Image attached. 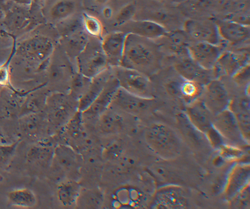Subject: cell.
<instances>
[{
    "label": "cell",
    "instance_id": "cell-1",
    "mask_svg": "<svg viewBox=\"0 0 250 209\" xmlns=\"http://www.w3.org/2000/svg\"><path fill=\"white\" fill-rule=\"evenodd\" d=\"M160 61L158 46L153 41L126 34L120 65L149 77L158 69Z\"/></svg>",
    "mask_w": 250,
    "mask_h": 209
},
{
    "label": "cell",
    "instance_id": "cell-2",
    "mask_svg": "<svg viewBox=\"0 0 250 209\" xmlns=\"http://www.w3.org/2000/svg\"><path fill=\"white\" fill-rule=\"evenodd\" d=\"M144 138L148 147L164 159L175 158L181 151L179 136L167 124L159 122L150 124L144 130Z\"/></svg>",
    "mask_w": 250,
    "mask_h": 209
},
{
    "label": "cell",
    "instance_id": "cell-3",
    "mask_svg": "<svg viewBox=\"0 0 250 209\" xmlns=\"http://www.w3.org/2000/svg\"><path fill=\"white\" fill-rule=\"evenodd\" d=\"M55 48V42L50 36L35 34L18 42L15 55L37 69L47 63Z\"/></svg>",
    "mask_w": 250,
    "mask_h": 209
},
{
    "label": "cell",
    "instance_id": "cell-4",
    "mask_svg": "<svg viewBox=\"0 0 250 209\" xmlns=\"http://www.w3.org/2000/svg\"><path fill=\"white\" fill-rule=\"evenodd\" d=\"M44 108L48 124L62 127L78 110V99L69 92L55 91L47 95Z\"/></svg>",
    "mask_w": 250,
    "mask_h": 209
},
{
    "label": "cell",
    "instance_id": "cell-5",
    "mask_svg": "<svg viewBox=\"0 0 250 209\" xmlns=\"http://www.w3.org/2000/svg\"><path fill=\"white\" fill-rule=\"evenodd\" d=\"M98 38H89L84 49L76 57L74 66L77 72L89 78L99 74L109 66Z\"/></svg>",
    "mask_w": 250,
    "mask_h": 209
},
{
    "label": "cell",
    "instance_id": "cell-6",
    "mask_svg": "<svg viewBox=\"0 0 250 209\" xmlns=\"http://www.w3.org/2000/svg\"><path fill=\"white\" fill-rule=\"evenodd\" d=\"M110 67L120 88L135 95L153 98L152 86L149 77L120 65Z\"/></svg>",
    "mask_w": 250,
    "mask_h": 209
},
{
    "label": "cell",
    "instance_id": "cell-7",
    "mask_svg": "<svg viewBox=\"0 0 250 209\" xmlns=\"http://www.w3.org/2000/svg\"><path fill=\"white\" fill-rule=\"evenodd\" d=\"M153 103L154 98H147L135 95L119 87L109 106L135 116L147 113L152 107Z\"/></svg>",
    "mask_w": 250,
    "mask_h": 209
},
{
    "label": "cell",
    "instance_id": "cell-8",
    "mask_svg": "<svg viewBox=\"0 0 250 209\" xmlns=\"http://www.w3.org/2000/svg\"><path fill=\"white\" fill-rule=\"evenodd\" d=\"M189 39L221 45L217 27L214 20L189 19L183 23V29Z\"/></svg>",
    "mask_w": 250,
    "mask_h": 209
},
{
    "label": "cell",
    "instance_id": "cell-9",
    "mask_svg": "<svg viewBox=\"0 0 250 209\" xmlns=\"http://www.w3.org/2000/svg\"><path fill=\"white\" fill-rule=\"evenodd\" d=\"M201 99L214 116L228 108L230 100L224 84L213 78L204 86Z\"/></svg>",
    "mask_w": 250,
    "mask_h": 209
},
{
    "label": "cell",
    "instance_id": "cell-10",
    "mask_svg": "<svg viewBox=\"0 0 250 209\" xmlns=\"http://www.w3.org/2000/svg\"><path fill=\"white\" fill-rule=\"evenodd\" d=\"M188 56L205 69L211 70L223 52L221 45L207 42H190L187 47Z\"/></svg>",
    "mask_w": 250,
    "mask_h": 209
},
{
    "label": "cell",
    "instance_id": "cell-11",
    "mask_svg": "<svg viewBox=\"0 0 250 209\" xmlns=\"http://www.w3.org/2000/svg\"><path fill=\"white\" fill-rule=\"evenodd\" d=\"M118 30L153 41L164 37L168 31L163 25L147 19H132L119 26Z\"/></svg>",
    "mask_w": 250,
    "mask_h": 209
},
{
    "label": "cell",
    "instance_id": "cell-12",
    "mask_svg": "<svg viewBox=\"0 0 250 209\" xmlns=\"http://www.w3.org/2000/svg\"><path fill=\"white\" fill-rule=\"evenodd\" d=\"M250 63L249 54L232 51H223L212 71L214 76L221 75L232 77L237 72Z\"/></svg>",
    "mask_w": 250,
    "mask_h": 209
},
{
    "label": "cell",
    "instance_id": "cell-13",
    "mask_svg": "<svg viewBox=\"0 0 250 209\" xmlns=\"http://www.w3.org/2000/svg\"><path fill=\"white\" fill-rule=\"evenodd\" d=\"M31 7H25L7 3L5 16L2 21L4 27L13 33H20L29 28L33 18L30 11Z\"/></svg>",
    "mask_w": 250,
    "mask_h": 209
},
{
    "label": "cell",
    "instance_id": "cell-14",
    "mask_svg": "<svg viewBox=\"0 0 250 209\" xmlns=\"http://www.w3.org/2000/svg\"><path fill=\"white\" fill-rule=\"evenodd\" d=\"M174 68L182 79L196 82L202 86L213 79L212 70L204 69L188 55L180 57L174 63Z\"/></svg>",
    "mask_w": 250,
    "mask_h": 209
},
{
    "label": "cell",
    "instance_id": "cell-15",
    "mask_svg": "<svg viewBox=\"0 0 250 209\" xmlns=\"http://www.w3.org/2000/svg\"><path fill=\"white\" fill-rule=\"evenodd\" d=\"M119 86L113 74L91 105L82 112L83 121L97 119L110 106Z\"/></svg>",
    "mask_w": 250,
    "mask_h": 209
},
{
    "label": "cell",
    "instance_id": "cell-16",
    "mask_svg": "<svg viewBox=\"0 0 250 209\" xmlns=\"http://www.w3.org/2000/svg\"><path fill=\"white\" fill-rule=\"evenodd\" d=\"M126 34L120 30L111 31L101 38L100 43L109 67L120 65Z\"/></svg>",
    "mask_w": 250,
    "mask_h": 209
},
{
    "label": "cell",
    "instance_id": "cell-17",
    "mask_svg": "<svg viewBox=\"0 0 250 209\" xmlns=\"http://www.w3.org/2000/svg\"><path fill=\"white\" fill-rule=\"evenodd\" d=\"M212 126L223 138L234 144L244 139L233 114L228 108L213 116Z\"/></svg>",
    "mask_w": 250,
    "mask_h": 209
},
{
    "label": "cell",
    "instance_id": "cell-18",
    "mask_svg": "<svg viewBox=\"0 0 250 209\" xmlns=\"http://www.w3.org/2000/svg\"><path fill=\"white\" fill-rule=\"evenodd\" d=\"M219 36L225 42L232 44L243 43L250 37V25L241 24L228 19L214 20Z\"/></svg>",
    "mask_w": 250,
    "mask_h": 209
},
{
    "label": "cell",
    "instance_id": "cell-19",
    "mask_svg": "<svg viewBox=\"0 0 250 209\" xmlns=\"http://www.w3.org/2000/svg\"><path fill=\"white\" fill-rule=\"evenodd\" d=\"M185 114L190 123L204 134L212 126L213 116L201 99L190 102Z\"/></svg>",
    "mask_w": 250,
    "mask_h": 209
},
{
    "label": "cell",
    "instance_id": "cell-20",
    "mask_svg": "<svg viewBox=\"0 0 250 209\" xmlns=\"http://www.w3.org/2000/svg\"><path fill=\"white\" fill-rule=\"evenodd\" d=\"M186 196L179 187H163L157 192L154 205L159 209H183L187 207Z\"/></svg>",
    "mask_w": 250,
    "mask_h": 209
},
{
    "label": "cell",
    "instance_id": "cell-21",
    "mask_svg": "<svg viewBox=\"0 0 250 209\" xmlns=\"http://www.w3.org/2000/svg\"><path fill=\"white\" fill-rule=\"evenodd\" d=\"M112 75L111 67H109L91 79L86 90L78 100V111L83 112L91 105Z\"/></svg>",
    "mask_w": 250,
    "mask_h": 209
},
{
    "label": "cell",
    "instance_id": "cell-22",
    "mask_svg": "<svg viewBox=\"0 0 250 209\" xmlns=\"http://www.w3.org/2000/svg\"><path fill=\"white\" fill-rule=\"evenodd\" d=\"M89 38L83 28L60 37L63 52L74 65L75 58L84 49Z\"/></svg>",
    "mask_w": 250,
    "mask_h": 209
},
{
    "label": "cell",
    "instance_id": "cell-23",
    "mask_svg": "<svg viewBox=\"0 0 250 209\" xmlns=\"http://www.w3.org/2000/svg\"><path fill=\"white\" fill-rule=\"evenodd\" d=\"M249 99L241 98L230 100L228 108L233 114L241 134L249 141L250 132V113Z\"/></svg>",
    "mask_w": 250,
    "mask_h": 209
},
{
    "label": "cell",
    "instance_id": "cell-24",
    "mask_svg": "<svg viewBox=\"0 0 250 209\" xmlns=\"http://www.w3.org/2000/svg\"><path fill=\"white\" fill-rule=\"evenodd\" d=\"M53 160L65 172L74 173L80 168L78 155L70 146L59 145L54 148Z\"/></svg>",
    "mask_w": 250,
    "mask_h": 209
},
{
    "label": "cell",
    "instance_id": "cell-25",
    "mask_svg": "<svg viewBox=\"0 0 250 209\" xmlns=\"http://www.w3.org/2000/svg\"><path fill=\"white\" fill-rule=\"evenodd\" d=\"M98 129L104 134H112L119 131L124 125L122 116L117 110L109 106L96 119Z\"/></svg>",
    "mask_w": 250,
    "mask_h": 209
},
{
    "label": "cell",
    "instance_id": "cell-26",
    "mask_svg": "<svg viewBox=\"0 0 250 209\" xmlns=\"http://www.w3.org/2000/svg\"><path fill=\"white\" fill-rule=\"evenodd\" d=\"M162 38L164 39L166 47L172 53L180 57L188 55L187 47L190 42L189 38L183 29L169 30Z\"/></svg>",
    "mask_w": 250,
    "mask_h": 209
},
{
    "label": "cell",
    "instance_id": "cell-27",
    "mask_svg": "<svg viewBox=\"0 0 250 209\" xmlns=\"http://www.w3.org/2000/svg\"><path fill=\"white\" fill-rule=\"evenodd\" d=\"M54 148L42 142L31 145L25 154L27 163L38 166H43L52 160Z\"/></svg>",
    "mask_w": 250,
    "mask_h": 209
},
{
    "label": "cell",
    "instance_id": "cell-28",
    "mask_svg": "<svg viewBox=\"0 0 250 209\" xmlns=\"http://www.w3.org/2000/svg\"><path fill=\"white\" fill-rule=\"evenodd\" d=\"M43 119L39 112L21 115L19 122V130L27 137L37 138L43 127Z\"/></svg>",
    "mask_w": 250,
    "mask_h": 209
},
{
    "label": "cell",
    "instance_id": "cell-29",
    "mask_svg": "<svg viewBox=\"0 0 250 209\" xmlns=\"http://www.w3.org/2000/svg\"><path fill=\"white\" fill-rule=\"evenodd\" d=\"M8 202L13 206L31 208L37 204V198L34 192L28 188H18L10 190L7 194Z\"/></svg>",
    "mask_w": 250,
    "mask_h": 209
},
{
    "label": "cell",
    "instance_id": "cell-30",
    "mask_svg": "<svg viewBox=\"0 0 250 209\" xmlns=\"http://www.w3.org/2000/svg\"><path fill=\"white\" fill-rule=\"evenodd\" d=\"M80 191V186L77 183L67 180L61 183L58 187L57 197L64 206H71L76 204Z\"/></svg>",
    "mask_w": 250,
    "mask_h": 209
},
{
    "label": "cell",
    "instance_id": "cell-31",
    "mask_svg": "<svg viewBox=\"0 0 250 209\" xmlns=\"http://www.w3.org/2000/svg\"><path fill=\"white\" fill-rule=\"evenodd\" d=\"M203 87L196 82L182 79L180 82L172 83L168 88L172 90L173 93L178 94L191 102L201 94Z\"/></svg>",
    "mask_w": 250,
    "mask_h": 209
},
{
    "label": "cell",
    "instance_id": "cell-32",
    "mask_svg": "<svg viewBox=\"0 0 250 209\" xmlns=\"http://www.w3.org/2000/svg\"><path fill=\"white\" fill-rule=\"evenodd\" d=\"M76 9V3L73 0H58L50 7L49 18L57 23L73 16Z\"/></svg>",
    "mask_w": 250,
    "mask_h": 209
},
{
    "label": "cell",
    "instance_id": "cell-33",
    "mask_svg": "<svg viewBox=\"0 0 250 209\" xmlns=\"http://www.w3.org/2000/svg\"><path fill=\"white\" fill-rule=\"evenodd\" d=\"M104 200L102 193L96 189H83L80 191L76 205L83 208H100Z\"/></svg>",
    "mask_w": 250,
    "mask_h": 209
},
{
    "label": "cell",
    "instance_id": "cell-34",
    "mask_svg": "<svg viewBox=\"0 0 250 209\" xmlns=\"http://www.w3.org/2000/svg\"><path fill=\"white\" fill-rule=\"evenodd\" d=\"M81 19L83 29L86 33L91 37L101 39L103 26L99 19L86 12L82 13Z\"/></svg>",
    "mask_w": 250,
    "mask_h": 209
},
{
    "label": "cell",
    "instance_id": "cell-35",
    "mask_svg": "<svg viewBox=\"0 0 250 209\" xmlns=\"http://www.w3.org/2000/svg\"><path fill=\"white\" fill-rule=\"evenodd\" d=\"M249 169L246 167H238L233 171L230 177L228 187V191L230 194L239 191L245 186L247 177H249Z\"/></svg>",
    "mask_w": 250,
    "mask_h": 209
},
{
    "label": "cell",
    "instance_id": "cell-36",
    "mask_svg": "<svg viewBox=\"0 0 250 209\" xmlns=\"http://www.w3.org/2000/svg\"><path fill=\"white\" fill-rule=\"evenodd\" d=\"M91 79L76 71L71 79L68 92L78 100L86 90Z\"/></svg>",
    "mask_w": 250,
    "mask_h": 209
},
{
    "label": "cell",
    "instance_id": "cell-37",
    "mask_svg": "<svg viewBox=\"0 0 250 209\" xmlns=\"http://www.w3.org/2000/svg\"><path fill=\"white\" fill-rule=\"evenodd\" d=\"M20 141L18 139L11 144H0V171L5 168L12 160Z\"/></svg>",
    "mask_w": 250,
    "mask_h": 209
},
{
    "label": "cell",
    "instance_id": "cell-38",
    "mask_svg": "<svg viewBox=\"0 0 250 209\" xmlns=\"http://www.w3.org/2000/svg\"><path fill=\"white\" fill-rule=\"evenodd\" d=\"M136 8L132 3H128L121 7L115 17V23L120 26L133 19Z\"/></svg>",
    "mask_w": 250,
    "mask_h": 209
},
{
    "label": "cell",
    "instance_id": "cell-39",
    "mask_svg": "<svg viewBox=\"0 0 250 209\" xmlns=\"http://www.w3.org/2000/svg\"><path fill=\"white\" fill-rule=\"evenodd\" d=\"M237 82H244L249 80L250 63L245 66L237 72L232 77Z\"/></svg>",
    "mask_w": 250,
    "mask_h": 209
},
{
    "label": "cell",
    "instance_id": "cell-40",
    "mask_svg": "<svg viewBox=\"0 0 250 209\" xmlns=\"http://www.w3.org/2000/svg\"><path fill=\"white\" fill-rule=\"evenodd\" d=\"M9 68L5 65L0 66V85H6L9 80Z\"/></svg>",
    "mask_w": 250,
    "mask_h": 209
},
{
    "label": "cell",
    "instance_id": "cell-41",
    "mask_svg": "<svg viewBox=\"0 0 250 209\" xmlns=\"http://www.w3.org/2000/svg\"><path fill=\"white\" fill-rule=\"evenodd\" d=\"M101 14L105 19H109L113 16V10L109 6H104L101 10Z\"/></svg>",
    "mask_w": 250,
    "mask_h": 209
},
{
    "label": "cell",
    "instance_id": "cell-42",
    "mask_svg": "<svg viewBox=\"0 0 250 209\" xmlns=\"http://www.w3.org/2000/svg\"><path fill=\"white\" fill-rule=\"evenodd\" d=\"M12 2L21 6L31 7L33 3V0H10Z\"/></svg>",
    "mask_w": 250,
    "mask_h": 209
},
{
    "label": "cell",
    "instance_id": "cell-43",
    "mask_svg": "<svg viewBox=\"0 0 250 209\" xmlns=\"http://www.w3.org/2000/svg\"><path fill=\"white\" fill-rule=\"evenodd\" d=\"M7 3L6 0H0V21H2L4 17Z\"/></svg>",
    "mask_w": 250,
    "mask_h": 209
},
{
    "label": "cell",
    "instance_id": "cell-44",
    "mask_svg": "<svg viewBox=\"0 0 250 209\" xmlns=\"http://www.w3.org/2000/svg\"><path fill=\"white\" fill-rule=\"evenodd\" d=\"M12 141L9 137H7L0 128V144H8L14 142Z\"/></svg>",
    "mask_w": 250,
    "mask_h": 209
},
{
    "label": "cell",
    "instance_id": "cell-45",
    "mask_svg": "<svg viewBox=\"0 0 250 209\" xmlns=\"http://www.w3.org/2000/svg\"><path fill=\"white\" fill-rule=\"evenodd\" d=\"M96 3L103 5L106 4L109 0H93Z\"/></svg>",
    "mask_w": 250,
    "mask_h": 209
},
{
    "label": "cell",
    "instance_id": "cell-46",
    "mask_svg": "<svg viewBox=\"0 0 250 209\" xmlns=\"http://www.w3.org/2000/svg\"><path fill=\"white\" fill-rule=\"evenodd\" d=\"M33 3H37L40 1V0H33Z\"/></svg>",
    "mask_w": 250,
    "mask_h": 209
}]
</instances>
